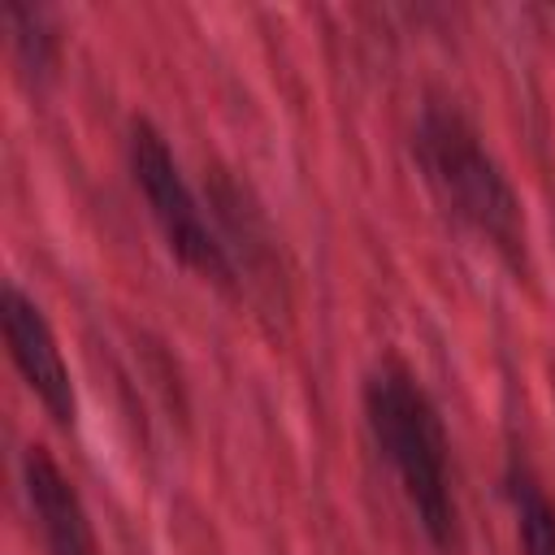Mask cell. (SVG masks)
I'll use <instances>...</instances> for the list:
<instances>
[{
    "instance_id": "obj_1",
    "label": "cell",
    "mask_w": 555,
    "mask_h": 555,
    "mask_svg": "<svg viewBox=\"0 0 555 555\" xmlns=\"http://www.w3.org/2000/svg\"><path fill=\"white\" fill-rule=\"evenodd\" d=\"M364 421L434 551H455L460 512L451 490V442L429 390L395 360L364 377Z\"/></svg>"
},
{
    "instance_id": "obj_2",
    "label": "cell",
    "mask_w": 555,
    "mask_h": 555,
    "mask_svg": "<svg viewBox=\"0 0 555 555\" xmlns=\"http://www.w3.org/2000/svg\"><path fill=\"white\" fill-rule=\"evenodd\" d=\"M412 160L434 199L486 238L512 269H525V208L503 165L490 156L473 121L442 100H429L412 126Z\"/></svg>"
},
{
    "instance_id": "obj_3",
    "label": "cell",
    "mask_w": 555,
    "mask_h": 555,
    "mask_svg": "<svg viewBox=\"0 0 555 555\" xmlns=\"http://www.w3.org/2000/svg\"><path fill=\"white\" fill-rule=\"evenodd\" d=\"M126 152H130V178H134V186H139V195L147 204V217L160 230L169 256L178 264H186L191 273H199L204 282L234 286L238 282L234 256H230L225 238L212 230V221L204 217L199 195L191 191L169 139L147 117H134Z\"/></svg>"
},
{
    "instance_id": "obj_4",
    "label": "cell",
    "mask_w": 555,
    "mask_h": 555,
    "mask_svg": "<svg viewBox=\"0 0 555 555\" xmlns=\"http://www.w3.org/2000/svg\"><path fill=\"white\" fill-rule=\"evenodd\" d=\"M0 330H4L9 360L22 373V382L30 386V395L43 403V412L61 429H74V421H78V390H74L69 364L61 356V343H56L43 308L17 282H4V291H0Z\"/></svg>"
},
{
    "instance_id": "obj_5",
    "label": "cell",
    "mask_w": 555,
    "mask_h": 555,
    "mask_svg": "<svg viewBox=\"0 0 555 555\" xmlns=\"http://www.w3.org/2000/svg\"><path fill=\"white\" fill-rule=\"evenodd\" d=\"M22 490L48 555H95V529L82 507V494L48 455V447L22 451Z\"/></svg>"
},
{
    "instance_id": "obj_6",
    "label": "cell",
    "mask_w": 555,
    "mask_h": 555,
    "mask_svg": "<svg viewBox=\"0 0 555 555\" xmlns=\"http://www.w3.org/2000/svg\"><path fill=\"white\" fill-rule=\"evenodd\" d=\"M503 499L516 520L520 555H555V503L520 455H512L503 468Z\"/></svg>"
},
{
    "instance_id": "obj_7",
    "label": "cell",
    "mask_w": 555,
    "mask_h": 555,
    "mask_svg": "<svg viewBox=\"0 0 555 555\" xmlns=\"http://www.w3.org/2000/svg\"><path fill=\"white\" fill-rule=\"evenodd\" d=\"M4 26H9V39H13V52H17L22 69L43 78L52 69V61H56V35H52L43 9L9 0L4 4Z\"/></svg>"
}]
</instances>
